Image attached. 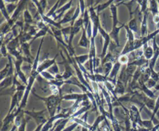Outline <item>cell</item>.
<instances>
[{
  "label": "cell",
  "mask_w": 159,
  "mask_h": 131,
  "mask_svg": "<svg viewBox=\"0 0 159 131\" xmlns=\"http://www.w3.org/2000/svg\"><path fill=\"white\" fill-rule=\"evenodd\" d=\"M14 76H8L4 78L3 80L1 81L0 83V86H1V91L5 90L10 86H12L13 85L14 83Z\"/></svg>",
  "instance_id": "cell-10"
},
{
  "label": "cell",
  "mask_w": 159,
  "mask_h": 131,
  "mask_svg": "<svg viewBox=\"0 0 159 131\" xmlns=\"http://www.w3.org/2000/svg\"><path fill=\"white\" fill-rule=\"evenodd\" d=\"M154 21L155 23L157 24L159 22V15H155L154 16Z\"/></svg>",
  "instance_id": "cell-34"
},
{
  "label": "cell",
  "mask_w": 159,
  "mask_h": 131,
  "mask_svg": "<svg viewBox=\"0 0 159 131\" xmlns=\"http://www.w3.org/2000/svg\"><path fill=\"white\" fill-rule=\"evenodd\" d=\"M90 43V40L88 37L86 29L83 27H82V35L80 40L78 42V46L85 49H89Z\"/></svg>",
  "instance_id": "cell-9"
},
{
  "label": "cell",
  "mask_w": 159,
  "mask_h": 131,
  "mask_svg": "<svg viewBox=\"0 0 159 131\" xmlns=\"http://www.w3.org/2000/svg\"><path fill=\"white\" fill-rule=\"evenodd\" d=\"M32 93L38 99L44 101L50 117L56 115V112L59 111L60 109V103L62 101V94L58 95L51 94L47 97H42L33 91H32Z\"/></svg>",
  "instance_id": "cell-1"
},
{
  "label": "cell",
  "mask_w": 159,
  "mask_h": 131,
  "mask_svg": "<svg viewBox=\"0 0 159 131\" xmlns=\"http://www.w3.org/2000/svg\"><path fill=\"white\" fill-rule=\"evenodd\" d=\"M117 61L122 65H127L129 63V58L127 55H119Z\"/></svg>",
  "instance_id": "cell-22"
},
{
  "label": "cell",
  "mask_w": 159,
  "mask_h": 131,
  "mask_svg": "<svg viewBox=\"0 0 159 131\" xmlns=\"http://www.w3.org/2000/svg\"><path fill=\"white\" fill-rule=\"evenodd\" d=\"M90 20L92 23L93 26V35L92 37L96 38L98 33V28L100 24V20L99 18V15L92 7L90 8Z\"/></svg>",
  "instance_id": "cell-3"
},
{
  "label": "cell",
  "mask_w": 159,
  "mask_h": 131,
  "mask_svg": "<svg viewBox=\"0 0 159 131\" xmlns=\"http://www.w3.org/2000/svg\"><path fill=\"white\" fill-rule=\"evenodd\" d=\"M58 55V54H57L55 57L51 59L46 58L44 61L39 63L37 69V72L38 73V74L40 75L41 72H42V71L45 70H47L51 66H52V65L56 62V59Z\"/></svg>",
  "instance_id": "cell-6"
},
{
  "label": "cell",
  "mask_w": 159,
  "mask_h": 131,
  "mask_svg": "<svg viewBox=\"0 0 159 131\" xmlns=\"http://www.w3.org/2000/svg\"><path fill=\"white\" fill-rule=\"evenodd\" d=\"M125 85L124 83L120 81L119 80H117L116 84L115 85V88H114V92L115 94L117 96V95H123L124 94L125 92Z\"/></svg>",
  "instance_id": "cell-13"
},
{
  "label": "cell",
  "mask_w": 159,
  "mask_h": 131,
  "mask_svg": "<svg viewBox=\"0 0 159 131\" xmlns=\"http://www.w3.org/2000/svg\"><path fill=\"white\" fill-rule=\"evenodd\" d=\"M129 27V28L133 32H138V27L137 24V20L135 18H133L131 19V21L129 22L128 24H127Z\"/></svg>",
  "instance_id": "cell-20"
},
{
  "label": "cell",
  "mask_w": 159,
  "mask_h": 131,
  "mask_svg": "<svg viewBox=\"0 0 159 131\" xmlns=\"http://www.w3.org/2000/svg\"><path fill=\"white\" fill-rule=\"evenodd\" d=\"M74 58H75V60H76V62H77L78 63L83 65L86 61L90 60V55H89V53H88V54L81 55H79V56L75 55L74 57Z\"/></svg>",
  "instance_id": "cell-18"
},
{
  "label": "cell",
  "mask_w": 159,
  "mask_h": 131,
  "mask_svg": "<svg viewBox=\"0 0 159 131\" xmlns=\"http://www.w3.org/2000/svg\"><path fill=\"white\" fill-rule=\"evenodd\" d=\"M147 13L145 12V14L143 17V20L142 21V25H141V35L142 37L147 36Z\"/></svg>",
  "instance_id": "cell-16"
},
{
  "label": "cell",
  "mask_w": 159,
  "mask_h": 131,
  "mask_svg": "<svg viewBox=\"0 0 159 131\" xmlns=\"http://www.w3.org/2000/svg\"><path fill=\"white\" fill-rule=\"evenodd\" d=\"M159 109V96L158 98H157V101L155 103V108H154V112H153V114H152V119L154 118L155 114L157 113V111Z\"/></svg>",
  "instance_id": "cell-31"
},
{
  "label": "cell",
  "mask_w": 159,
  "mask_h": 131,
  "mask_svg": "<svg viewBox=\"0 0 159 131\" xmlns=\"http://www.w3.org/2000/svg\"><path fill=\"white\" fill-rule=\"evenodd\" d=\"M66 1H67V0H59L58 1H59V6H60L62 4H63Z\"/></svg>",
  "instance_id": "cell-35"
},
{
  "label": "cell",
  "mask_w": 159,
  "mask_h": 131,
  "mask_svg": "<svg viewBox=\"0 0 159 131\" xmlns=\"http://www.w3.org/2000/svg\"><path fill=\"white\" fill-rule=\"evenodd\" d=\"M158 5H159V0H158ZM158 15H159V8H158Z\"/></svg>",
  "instance_id": "cell-38"
},
{
  "label": "cell",
  "mask_w": 159,
  "mask_h": 131,
  "mask_svg": "<svg viewBox=\"0 0 159 131\" xmlns=\"http://www.w3.org/2000/svg\"><path fill=\"white\" fill-rule=\"evenodd\" d=\"M75 9H70L65 14V15L63 16V18L58 22H59V23L61 25L64 24H67L68 22L70 23L72 21V19H73L74 14H75Z\"/></svg>",
  "instance_id": "cell-11"
},
{
  "label": "cell",
  "mask_w": 159,
  "mask_h": 131,
  "mask_svg": "<svg viewBox=\"0 0 159 131\" xmlns=\"http://www.w3.org/2000/svg\"><path fill=\"white\" fill-rule=\"evenodd\" d=\"M26 123H27V121L25 119V118L24 117L22 119L21 124L19 126L18 131H25V127H26Z\"/></svg>",
  "instance_id": "cell-30"
},
{
  "label": "cell",
  "mask_w": 159,
  "mask_h": 131,
  "mask_svg": "<svg viewBox=\"0 0 159 131\" xmlns=\"http://www.w3.org/2000/svg\"><path fill=\"white\" fill-rule=\"evenodd\" d=\"M24 114L30 116L33 118L36 121L38 125L45 124L47 121L46 119L44 112L45 110H42L41 111H24Z\"/></svg>",
  "instance_id": "cell-4"
},
{
  "label": "cell",
  "mask_w": 159,
  "mask_h": 131,
  "mask_svg": "<svg viewBox=\"0 0 159 131\" xmlns=\"http://www.w3.org/2000/svg\"><path fill=\"white\" fill-rule=\"evenodd\" d=\"M71 29L72 27L71 26H69L68 27L62 28L61 29V31L63 35V37L65 40V42L68 44V40H69V37L70 35V32H71Z\"/></svg>",
  "instance_id": "cell-17"
},
{
  "label": "cell",
  "mask_w": 159,
  "mask_h": 131,
  "mask_svg": "<svg viewBox=\"0 0 159 131\" xmlns=\"http://www.w3.org/2000/svg\"><path fill=\"white\" fill-rule=\"evenodd\" d=\"M1 54L3 57H6L9 55V52L7 49L6 45H5L4 44H1Z\"/></svg>",
  "instance_id": "cell-27"
},
{
  "label": "cell",
  "mask_w": 159,
  "mask_h": 131,
  "mask_svg": "<svg viewBox=\"0 0 159 131\" xmlns=\"http://www.w3.org/2000/svg\"><path fill=\"white\" fill-rule=\"evenodd\" d=\"M16 128H17V126H16V125H14V126L13 127L12 129L11 130V131H15V130L16 129Z\"/></svg>",
  "instance_id": "cell-37"
},
{
  "label": "cell",
  "mask_w": 159,
  "mask_h": 131,
  "mask_svg": "<svg viewBox=\"0 0 159 131\" xmlns=\"http://www.w3.org/2000/svg\"><path fill=\"white\" fill-rule=\"evenodd\" d=\"M121 65H122L119 62L116 61L114 63L113 69H112L109 76L108 77V80L111 81L114 85H116V84L117 76V75H118V73L119 72V70H120Z\"/></svg>",
  "instance_id": "cell-7"
},
{
  "label": "cell",
  "mask_w": 159,
  "mask_h": 131,
  "mask_svg": "<svg viewBox=\"0 0 159 131\" xmlns=\"http://www.w3.org/2000/svg\"><path fill=\"white\" fill-rule=\"evenodd\" d=\"M113 65H114L113 62H106L102 65L103 75L106 77V78H108V77L109 76L112 69H113Z\"/></svg>",
  "instance_id": "cell-15"
},
{
  "label": "cell",
  "mask_w": 159,
  "mask_h": 131,
  "mask_svg": "<svg viewBox=\"0 0 159 131\" xmlns=\"http://www.w3.org/2000/svg\"><path fill=\"white\" fill-rule=\"evenodd\" d=\"M142 124H143V126H144L145 127L147 128H150L152 127V121H142Z\"/></svg>",
  "instance_id": "cell-32"
},
{
  "label": "cell",
  "mask_w": 159,
  "mask_h": 131,
  "mask_svg": "<svg viewBox=\"0 0 159 131\" xmlns=\"http://www.w3.org/2000/svg\"><path fill=\"white\" fill-rule=\"evenodd\" d=\"M150 10L152 13L153 16L157 15L158 13V8H157V4L155 0H150Z\"/></svg>",
  "instance_id": "cell-26"
},
{
  "label": "cell",
  "mask_w": 159,
  "mask_h": 131,
  "mask_svg": "<svg viewBox=\"0 0 159 131\" xmlns=\"http://www.w3.org/2000/svg\"><path fill=\"white\" fill-rule=\"evenodd\" d=\"M125 24H122L121 26H117L116 27L112 28L111 31L109 32V35L111 40H113L114 43H115L117 47H120L119 44V34L121 31V29L123 27H124Z\"/></svg>",
  "instance_id": "cell-8"
},
{
  "label": "cell",
  "mask_w": 159,
  "mask_h": 131,
  "mask_svg": "<svg viewBox=\"0 0 159 131\" xmlns=\"http://www.w3.org/2000/svg\"><path fill=\"white\" fill-rule=\"evenodd\" d=\"M41 76H42L44 78L47 80L49 81H50L52 80H54L55 79V76L52 75L50 73H49L47 70H45L41 72L40 74Z\"/></svg>",
  "instance_id": "cell-21"
},
{
  "label": "cell",
  "mask_w": 159,
  "mask_h": 131,
  "mask_svg": "<svg viewBox=\"0 0 159 131\" xmlns=\"http://www.w3.org/2000/svg\"><path fill=\"white\" fill-rule=\"evenodd\" d=\"M60 54L63 58V63L65 67V70H64V72L62 74V77L63 80H68L73 76V71L71 67V65H70L71 64H70L68 60H67L66 59L64 58L62 52H60Z\"/></svg>",
  "instance_id": "cell-5"
},
{
  "label": "cell",
  "mask_w": 159,
  "mask_h": 131,
  "mask_svg": "<svg viewBox=\"0 0 159 131\" xmlns=\"http://www.w3.org/2000/svg\"><path fill=\"white\" fill-rule=\"evenodd\" d=\"M138 131H149V129H140Z\"/></svg>",
  "instance_id": "cell-36"
},
{
  "label": "cell",
  "mask_w": 159,
  "mask_h": 131,
  "mask_svg": "<svg viewBox=\"0 0 159 131\" xmlns=\"http://www.w3.org/2000/svg\"><path fill=\"white\" fill-rule=\"evenodd\" d=\"M111 12L112 14V28H114L117 26L119 23L118 19H117V8L116 6L112 5L111 6Z\"/></svg>",
  "instance_id": "cell-12"
},
{
  "label": "cell",
  "mask_w": 159,
  "mask_h": 131,
  "mask_svg": "<svg viewBox=\"0 0 159 131\" xmlns=\"http://www.w3.org/2000/svg\"><path fill=\"white\" fill-rule=\"evenodd\" d=\"M144 46V57L147 60H149L154 56V49L150 46H147V44H145Z\"/></svg>",
  "instance_id": "cell-14"
},
{
  "label": "cell",
  "mask_w": 159,
  "mask_h": 131,
  "mask_svg": "<svg viewBox=\"0 0 159 131\" xmlns=\"http://www.w3.org/2000/svg\"><path fill=\"white\" fill-rule=\"evenodd\" d=\"M47 71H49V73H50L52 75H53L54 76H55L56 75L59 73V69H58V67L57 63H55L54 65L51 66L48 70Z\"/></svg>",
  "instance_id": "cell-25"
},
{
  "label": "cell",
  "mask_w": 159,
  "mask_h": 131,
  "mask_svg": "<svg viewBox=\"0 0 159 131\" xmlns=\"http://www.w3.org/2000/svg\"><path fill=\"white\" fill-rule=\"evenodd\" d=\"M78 124L77 122H75L73 124H72V126H70L68 127H67V129H65L63 131H72L76 126H78Z\"/></svg>",
  "instance_id": "cell-33"
},
{
  "label": "cell",
  "mask_w": 159,
  "mask_h": 131,
  "mask_svg": "<svg viewBox=\"0 0 159 131\" xmlns=\"http://www.w3.org/2000/svg\"><path fill=\"white\" fill-rule=\"evenodd\" d=\"M47 32L46 31L43 30V29H39L38 32L36 34V35L33 37L32 40L30 42V44H31L35 40H36L39 37H44L45 35L47 34Z\"/></svg>",
  "instance_id": "cell-24"
},
{
  "label": "cell",
  "mask_w": 159,
  "mask_h": 131,
  "mask_svg": "<svg viewBox=\"0 0 159 131\" xmlns=\"http://www.w3.org/2000/svg\"><path fill=\"white\" fill-rule=\"evenodd\" d=\"M23 17H24V22L25 24H27L32 25L34 23V20L32 17L29 13L27 9H26L24 11V14H23Z\"/></svg>",
  "instance_id": "cell-19"
},
{
  "label": "cell",
  "mask_w": 159,
  "mask_h": 131,
  "mask_svg": "<svg viewBox=\"0 0 159 131\" xmlns=\"http://www.w3.org/2000/svg\"><path fill=\"white\" fill-rule=\"evenodd\" d=\"M98 31L100 33V34H101V37L104 40L102 52H101V58L102 60V59H103L104 58V57L106 55V54L108 53V50L110 46L111 39L110 37L109 34L106 31L104 30V28L101 26V23H100V24L99 26Z\"/></svg>",
  "instance_id": "cell-2"
},
{
  "label": "cell",
  "mask_w": 159,
  "mask_h": 131,
  "mask_svg": "<svg viewBox=\"0 0 159 131\" xmlns=\"http://www.w3.org/2000/svg\"><path fill=\"white\" fill-rule=\"evenodd\" d=\"M16 6L13 5V4H9V5L7 6V11L8 13L9 14H11V13H13V12L16 10Z\"/></svg>",
  "instance_id": "cell-29"
},
{
  "label": "cell",
  "mask_w": 159,
  "mask_h": 131,
  "mask_svg": "<svg viewBox=\"0 0 159 131\" xmlns=\"http://www.w3.org/2000/svg\"><path fill=\"white\" fill-rule=\"evenodd\" d=\"M156 84V81L155 80H153L152 78L149 79L148 81L146 82V84H145L146 85V86L148 88H150L154 87Z\"/></svg>",
  "instance_id": "cell-28"
},
{
  "label": "cell",
  "mask_w": 159,
  "mask_h": 131,
  "mask_svg": "<svg viewBox=\"0 0 159 131\" xmlns=\"http://www.w3.org/2000/svg\"><path fill=\"white\" fill-rule=\"evenodd\" d=\"M82 18H83V27L86 29L88 24L90 22V14H88V11L86 9L85 11V13L83 14V16H82Z\"/></svg>",
  "instance_id": "cell-23"
}]
</instances>
